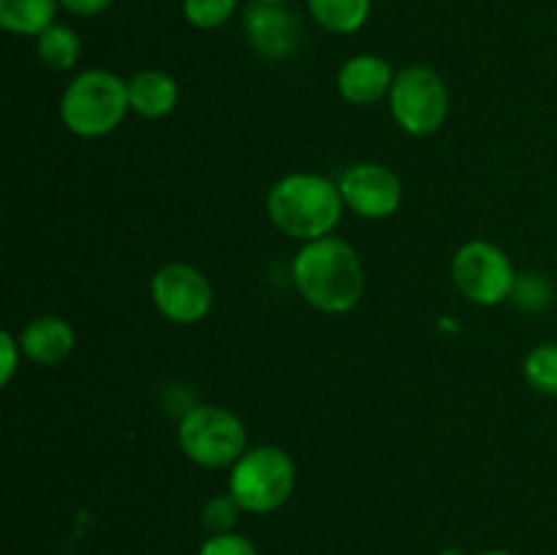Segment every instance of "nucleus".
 Listing matches in <instances>:
<instances>
[{
  "label": "nucleus",
  "instance_id": "nucleus-1",
  "mask_svg": "<svg viewBox=\"0 0 557 555\" xmlns=\"http://www.w3.org/2000/svg\"><path fill=\"white\" fill-rule=\"evenodd\" d=\"M294 286L321 313H348L364 292V270L357 250L341 237L310 239L292 264Z\"/></svg>",
  "mask_w": 557,
  "mask_h": 555
},
{
  "label": "nucleus",
  "instance_id": "nucleus-2",
  "mask_svg": "<svg viewBox=\"0 0 557 555\" xmlns=\"http://www.w3.org/2000/svg\"><path fill=\"white\" fill-rule=\"evenodd\" d=\"M341 185L324 174L294 172L277 180L267 194V212L283 234L294 239L330 237L343 215Z\"/></svg>",
  "mask_w": 557,
  "mask_h": 555
},
{
  "label": "nucleus",
  "instance_id": "nucleus-3",
  "mask_svg": "<svg viewBox=\"0 0 557 555\" xmlns=\"http://www.w3.org/2000/svg\"><path fill=\"white\" fill-rule=\"evenodd\" d=\"M128 109V82L103 69L82 71L60 98V118L65 128L82 139L107 136L123 123Z\"/></svg>",
  "mask_w": 557,
  "mask_h": 555
},
{
  "label": "nucleus",
  "instance_id": "nucleus-4",
  "mask_svg": "<svg viewBox=\"0 0 557 555\" xmlns=\"http://www.w3.org/2000/svg\"><path fill=\"white\" fill-rule=\"evenodd\" d=\"M297 468L281 446H256L232 466L228 493L250 515L281 509L294 493Z\"/></svg>",
  "mask_w": 557,
  "mask_h": 555
},
{
  "label": "nucleus",
  "instance_id": "nucleus-5",
  "mask_svg": "<svg viewBox=\"0 0 557 555\" xmlns=\"http://www.w3.org/2000/svg\"><path fill=\"white\" fill-rule=\"evenodd\" d=\"M180 449L201 468L234 466L248 452V433L237 414L221 406H196L177 430Z\"/></svg>",
  "mask_w": 557,
  "mask_h": 555
},
{
  "label": "nucleus",
  "instance_id": "nucleus-6",
  "mask_svg": "<svg viewBox=\"0 0 557 555\" xmlns=\"http://www.w3.org/2000/svg\"><path fill=\"white\" fill-rule=\"evenodd\" d=\"M389 109L395 123L411 136H430L449 114V90L438 71L428 65H408L395 76L389 90Z\"/></svg>",
  "mask_w": 557,
  "mask_h": 555
},
{
  "label": "nucleus",
  "instance_id": "nucleus-7",
  "mask_svg": "<svg viewBox=\"0 0 557 555\" xmlns=\"http://www.w3.org/2000/svg\"><path fill=\"white\" fill-rule=\"evenodd\" d=\"M451 281L466 299L493 308L504 299H511L517 272L498 245L487 239H471L451 259Z\"/></svg>",
  "mask_w": 557,
  "mask_h": 555
},
{
  "label": "nucleus",
  "instance_id": "nucleus-8",
  "mask_svg": "<svg viewBox=\"0 0 557 555\" xmlns=\"http://www.w3.org/2000/svg\"><path fill=\"white\" fill-rule=\"evenodd\" d=\"M152 305L174 324H196L212 308V283L185 261L163 264L150 283Z\"/></svg>",
  "mask_w": 557,
  "mask_h": 555
},
{
  "label": "nucleus",
  "instance_id": "nucleus-9",
  "mask_svg": "<svg viewBox=\"0 0 557 555\" xmlns=\"http://www.w3.org/2000/svg\"><path fill=\"white\" fill-rule=\"evenodd\" d=\"M343 205L359 218L381 221L397 212L403 201L400 177L384 163H357L341 177Z\"/></svg>",
  "mask_w": 557,
  "mask_h": 555
},
{
  "label": "nucleus",
  "instance_id": "nucleus-10",
  "mask_svg": "<svg viewBox=\"0 0 557 555\" xmlns=\"http://www.w3.org/2000/svg\"><path fill=\"white\" fill-rule=\"evenodd\" d=\"M243 30L250 49L267 60L288 58L305 38L299 20L283 3H250L243 14Z\"/></svg>",
  "mask_w": 557,
  "mask_h": 555
},
{
  "label": "nucleus",
  "instance_id": "nucleus-11",
  "mask_svg": "<svg viewBox=\"0 0 557 555\" xmlns=\"http://www.w3.org/2000/svg\"><path fill=\"white\" fill-rule=\"evenodd\" d=\"M395 71L379 54H354L337 71V90L354 107H370L389 96Z\"/></svg>",
  "mask_w": 557,
  "mask_h": 555
},
{
  "label": "nucleus",
  "instance_id": "nucleus-12",
  "mask_svg": "<svg viewBox=\"0 0 557 555\" xmlns=\"http://www.w3.org/2000/svg\"><path fill=\"white\" fill-rule=\"evenodd\" d=\"M74 330L60 316H38V319L27 321L20 335L22 354L30 362L44 365V368H52V365L69 359V354L74 351Z\"/></svg>",
  "mask_w": 557,
  "mask_h": 555
},
{
  "label": "nucleus",
  "instance_id": "nucleus-13",
  "mask_svg": "<svg viewBox=\"0 0 557 555\" xmlns=\"http://www.w3.org/2000/svg\"><path fill=\"white\" fill-rule=\"evenodd\" d=\"M180 101V87L174 76L163 71H139L128 82V103L139 118L161 120L174 112Z\"/></svg>",
  "mask_w": 557,
  "mask_h": 555
},
{
  "label": "nucleus",
  "instance_id": "nucleus-14",
  "mask_svg": "<svg viewBox=\"0 0 557 555\" xmlns=\"http://www.w3.org/2000/svg\"><path fill=\"white\" fill-rule=\"evenodd\" d=\"M60 0H0V25L16 36H41L54 25Z\"/></svg>",
  "mask_w": 557,
  "mask_h": 555
},
{
  "label": "nucleus",
  "instance_id": "nucleus-15",
  "mask_svg": "<svg viewBox=\"0 0 557 555\" xmlns=\"http://www.w3.org/2000/svg\"><path fill=\"white\" fill-rule=\"evenodd\" d=\"M308 9L324 30L348 36L368 22L370 0H308Z\"/></svg>",
  "mask_w": 557,
  "mask_h": 555
},
{
  "label": "nucleus",
  "instance_id": "nucleus-16",
  "mask_svg": "<svg viewBox=\"0 0 557 555\" xmlns=\"http://www.w3.org/2000/svg\"><path fill=\"white\" fill-rule=\"evenodd\" d=\"M36 54L47 69L52 71H71L82 58V38L74 27L58 25L36 36Z\"/></svg>",
  "mask_w": 557,
  "mask_h": 555
},
{
  "label": "nucleus",
  "instance_id": "nucleus-17",
  "mask_svg": "<svg viewBox=\"0 0 557 555\" xmlns=\"http://www.w3.org/2000/svg\"><path fill=\"white\" fill-rule=\"evenodd\" d=\"M528 384L544 395H557V343H542L531 348L522 365Z\"/></svg>",
  "mask_w": 557,
  "mask_h": 555
},
{
  "label": "nucleus",
  "instance_id": "nucleus-18",
  "mask_svg": "<svg viewBox=\"0 0 557 555\" xmlns=\"http://www.w3.org/2000/svg\"><path fill=\"white\" fill-rule=\"evenodd\" d=\"M237 5L239 0H183V14L188 25L199 30H215L237 14Z\"/></svg>",
  "mask_w": 557,
  "mask_h": 555
},
{
  "label": "nucleus",
  "instance_id": "nucleus-19",
  "mask_svg": "<svg viewBox=\"0 0 557 555\" xmlns=\"http://www.w3.org/2000/svg\"><path fill=\"white\" fill-rule=\"evenodd\" d=\"M511 299H515L517 308L528 310V313H542L553 305V283H549L547 275H539V272L517 275Z\"/></svg>",
  "mask_w": 557,
  "mask_h": 555
},
{
  "label": "nucleus",
  "instance_id": "nucleus-20",
  "mask_svg": "<svg viewBox=\"0 0 557 555\" xmlns=\"http://www.w3.org/2000/svg\"><path fill=\"white\" fill-rule=\"evenodd\" d=\"M239 511H243V506L232 498V493L215 495V498L207 501L205 509H201V526L207 528L210 536H218V533H232L239 520Z\"/></svg>",
  "mask_w": 557,
  "mask_h": 555
},
{
  "label": "nucleus",
  "instance_id": "nucleus-21",
  "mask_svg": "<svg viewBox=\"0 0 557 555\" xmlns=\"http://www.w3.org/2000/svg\"><path fill=\"white\" fill-rule=\"evenodd\" d=\"M199 555H259L256 544L239 533H218L201 544Z\"/></svg>",
  "mask_w": 557,
  "mask_h": 555
},
{
  "label": "nucleus",
  "instance_id": "nucleus-22",
  "mask_svg": "<svg viewBox=\"0 0 557 555\" xmlns=\"http://www.w3.org/2000/svg\"><path fill=\"white\" fill-rule=\"evenodd\" d=\"M0 354H3V362H0V384H9L16 365H20V337H14L11 332H3V335H0Z\"/></svg>",
  "mask_w": 557,
  "mask_h": 555
},
{
  "label": "nucleus",
  "instance_id": "nucleus-23",
  "mask_svg": "<svg viewBox=\"0 0 557 555\" xmlns=\"http://www.w3.org/2000/svg\"><path fill=\"white\" fill-rule=\"evenodd\" d=\"M112 3L114 0H60V5L74 16H96L107 11Z\"/></svg>",
  "mask_w": 557,
  "mask_h": 555
},
{
  "label": "nucleus",
  "instance_id": "nucleus-24",
  "mask_svg": "<svg viewBox=\"0 0 557 555\" xmlns=\"http://www.w3.org/2000/svg\"><path fill=\"white\" fill-rule=\"evenodd\" d=\"M479 555H515V553H506V550H490V553H479Z\"/></svg>",
  "mask_w": 557,
  "mask_h": 555
},
{
  "label": "nucleus",
  "instance_id": "nucleus-25",
  "mask_svg": "<svg viewBox=\"0 0 557 555\" xmlns=\"http://www.w3.org/2000/svg\"><path fill=\"white\" fill-rule=\"evenodd\" d=\"M250 3H286V0H250Z\"/></svg>",
  "mask_w": 557,
  "mask_h": 555
}]
</instances>
